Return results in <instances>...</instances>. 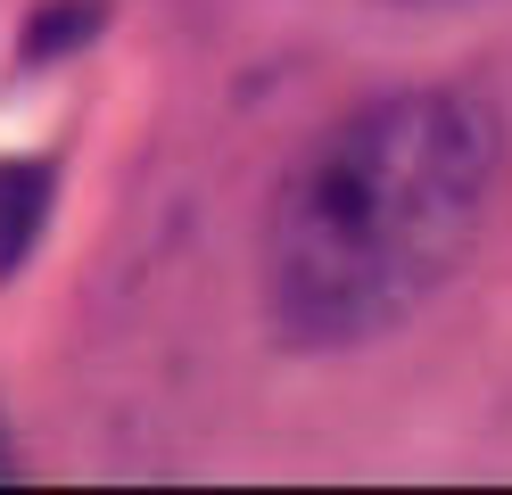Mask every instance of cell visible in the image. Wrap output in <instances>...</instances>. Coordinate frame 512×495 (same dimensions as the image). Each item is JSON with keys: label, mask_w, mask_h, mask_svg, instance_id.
Segmentation results:
<instances>
[{"label": "cell", "mask_w": 512, "mask_h": 495, "mask_svg": "<svg viewBox=\"0 0 512 495\" xmlns=\"http://www.w3.org/2000/svg\"><path fill=\"white\" fill-rule=\"evenodd\" d=\"M504 182L479 91H389L323 124L265 207V322L298 355L389 339L455 281Z\"/></svg>", "instance_id": "6da1fadb"}, {"label": "cell", "mask_w": 512, "mask_h": 495, "mask_svg": "<svg viewBox=\"0 0 512 495\" xmlns=\"http://www.w3.org/2000/svg\"><path fill=\"white\" fill-rule=\"evenodd\" d=\"M50 223V165H0V281L34 256Z\"/></svg>", "instance_id": "7a4b0ae2"}, {"label": "cell", "mask_w": 512, "mask_h": 495, "mask_svg": "<svg viewBox=\"0 0 512 495\" xmlns=\"http://www.w3.org/2000/svg\"><path fill=\"white\" fill-rule=\"evenodd\" d=\"M100 0H58V9H42V25H25V66H50L58 50H67V42H83V33H100Z\"/></svg>", "instance_id": "3957f363"}, {"label": "cell", "mask_w": 512, "mask_h": 495, "mask_svg": "<svg viewBox=\"0 0 512 495\" xmlns=\"http://www.w3.org/2000/svg\"><path fill=\"white\" fill-rule=\"evenodd\" d=\"M0 479H17V446H9V421H0Z\"/></svg>", "instance_id": "277c9868"}]
</instances>
